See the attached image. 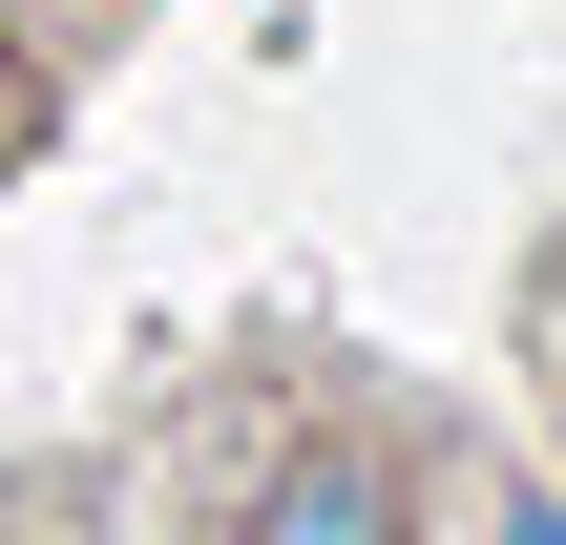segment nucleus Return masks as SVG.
I'll return each mask as SVG.
<instances>
[{
  "instance_id": "f257e3e1",
  "label": "nucleus",
  "mask_w": 566,
  "mask_h": 545,
  "mask_svg": "<svg viewBox=\"0 0 566 545\" xmlns=\"http://www.w3.org/2000/svg\"><path fill=\"white\" fill-rule=\"evenodd\" d=\"M210 545H441V441H399V420H273L252 462H231V504Z\"/></svg>"
},
{
  "instance_id": "f03ea898",
  "label": "nucleus",
  "mask_w": 566,
  "mask_h": 545,
  "mask_svg": "<svg viewBox=\"0 0 566 545\" xmlns=\"http://www.w3.org/2000/svg\"><path fill=\"white\" fill-rule=\"evenodd\" d=\"M441 545H566V483L546 462H462L441 483Z\"/></svg>"
},
{
  "instance_id": "7ed1b4c3",
  "label": "nucleus",
  "mask_w": 566,
  "mask_h": 545,
  "mask_svg": "<svg viewBox=\"0 0 566 545\" xmlns=\"http://www.w3.org/2000/svg\"><path fill=\"white\" fill-rule=\"evenodd\" d=\"M42 84H63V63H42V42H21V21H0V168H21V147H42Z\"/></svg>"
}]
</instances>
